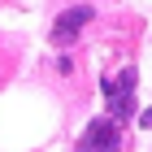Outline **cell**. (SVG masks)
Instances as JSON below:
<instances>
[{"instance_id": "4", "label": "cell", "mask_w": 152, "mask_h": 152, "mask_svg": "<svg viewBox=\"0 0 152 152\" xmlns=\"http://www.w3.org/2000/svg\"><path fill=\"white\" fill-rule=\"evenodd\" d=\"M139 122H143V126H148V130H152V109H148V113H143V117H139Z\"/></svg>"}, {"instance_id": "3", "label": "cell", "mask_w": 152, "mask_h": 152, "mask_svg": "<svg viewBox=\"0 0 152 152\" xmlns=\"http://www.w3.org/2000/svg\"><path fill=\"white\" fill-rule=\"evenodd\" d=\"M91 18H96L91 4H70V9H65L57 22H52V44H57V48H70L74 39H78V31L91 22Z\"/></svg>"}, {"instance_id": "1", "label": "cell", "mask_w": 152, "mask_h": 152, "mask_svg": "<svg viewBox=\"0 0 152 152\" xmlns=\"http://www.w3.org/2000/svg\"><path fill=\"white\" fill-rule=\"evenodd\" d=\"M135 83H139L135 65H126L117 78H109V83H104V104H109V117H117V122L135 117Z\"/></svg>"}, {"instance_id": "2", "label": "cell", "mask_w": 152, "mask_h": 152, "mask_svg": "<svg viewBox=\"0 0 152 152\" xmlns=\"http://www.w3.org/2000/svg\"><path fill=\"white\" fill-rule=\"evenodd\" d=\"M78 152H122V130H117V117H96L91 126L83 130Z\"/></svg>"}]
</instances>
